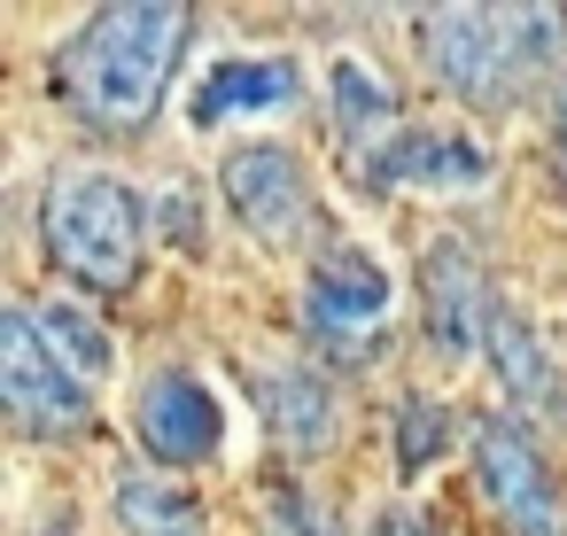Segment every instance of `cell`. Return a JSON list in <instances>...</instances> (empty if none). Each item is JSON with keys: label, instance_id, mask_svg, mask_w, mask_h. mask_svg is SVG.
Returning a JSON list of instances; mask_svg holds the SVG:
<instances>
[{"label": "cell", "instance_id": "1", "mask_svg": "<svg viewBox=\"0 0 567 536\" xmlns=\"http://www.w3.org/2000/svg\"><path fill=\"white\" fill-rule=\"evenodd\" d=\"M195 40L187 9H164V0H133V9H102L86 17L63 55H55V94L71 102V117L102 125V133H141L179 71Z\"/></svg>", "mask_w": 567, "mask_h": 536}, {"label": "cell", "instance_id": "2", "mask_svg": "<svg viewBox=\"0 0 567 536\" xmlns=\"http://www.w3.org/2000/svg\"><path fill=\"white\" fill-rule=\"evenodd\" d=\"M567 40V17L551 9H443L427 17V71L474 102V110H505Z\"/></svg>", "mask_w": 567, "mask_h": 536}, {"label": "cell", "instance_id": "3", "mask_svg": "<svg viewBox=\"0 0 567 536\" xmlns=\"http://www.w3.org/2000/svg\"><path fill=\"white\" fill-rule=\"evenodd\" d=\"M141 241H148V203L110 179V172H63L48 187V249L79 288L125 296L141 272Z\"/></svg>", "mask_w": 567, "mask_h": 536}, {"label": "cell", "instance_id": "4", "mask_svg": "<svg viewBox=\"0 0 567 536\" xmlns=\"http://www.w3.org/2000/svg\"><path fill=\"white\" fill-rule=\"evenodd\" d=\"M0 396H9L17 427L24 435H79L86 427V381L48 350L40 319L32 311H9L0 319Z\"/></svg>", "mask_w": 567, "mask_h": 536}, {"label": "cell", "instance_id": "5", "mask_svg": "<svg viewBox=\"0 0 567 536\" xmlns=\"http://www.w3.org/2000/svg\"><path fill=\"white\" fill-rule=\"evenodd\" d=\"M218 187H226V203H234V218L265 241V249H296L303 234H311V179H303V164L288 156V148H272V141H257V148H234L226 164H218Z\"/></svg>", "mask_w": 567, "mask_h": 536}, {"label": "cell", "instance_id": "6", "mask_svg": "<svg viewBox=\"0 0 567 536\" xmlns=\"http://www.w3.org/2000/svg\"><path fill=\"white\" fill-rule=\"evenodd\" d=\"M133 427H141V443H148L164 466H203V458H218V443H226V412H218L210 381H195L187 365H164V373L141 381Z\"/></svg>", "mask_w": 567, "mask_h": 536}, {"label": "cell", "instance_id": "7", "mask_svg": "<svg viewBox=\"0 0 567 536\" xmlns=\"http://www.w3.org/2000/svg\"><path fill=\"white\" fill-rule=\"evenodd\" d=\"M474 466H482V497L497 505V520L513 536H559V505H551V474L536 458V443L513 420H482L474 435Z\"/></svg>", "mask_w": 567, "mask_h": 536}, {"label": "cell", "instance_id": "8", "mask_svg": "<svg viewBox=\"0 0 567 536\" xmlns=\"http://www.w3.org/2000/svg\"><path fill=\"white\" fill-rule=\"evenodd\" d=\"M489 179V156L466 141V133H435V125H420V133H396L389 148H373L365 156V187H435V195H458V187H482Z\"/></svg>", "mask_w": 567, "mask_h": 536}, {"label": "cell", "instance_id": "9", "mask_svg": "<svg viewBox=\"0 0 567 536\" xmlns=\"http://www.w3.org/2000/svg\"><path fill=\"white\" fill-rule=\"evenodd\" d=\"M489 319H497V296L482 288V265L443 241L427 249V334L443 358H474V342H489Z\"/></svg>", "mask_w": 567, "mask_h": 536}, {"label": "cell", "instance_id": "10", "mask_svg": "<svg viewBox=\"0 0 567 536\" xmlns=\"http://www.w3.org/2000/svg\"><path fill=\"white\" fill-rule=\"evenodd\" d=\"M303 311H311V327H334V334H358V327H373L381 311H389V272H381V257H365V249H327V257H311V272H303Z\"/></svg>", "mask_w": 567, "mask_h": 536}, {"label": "cell", "instance_id": "11", "mask_svg": "<svg viewBox=\"0 0 567 536\" xmlns=\"http://www.w3.org/2000/svg\"><path fill=\"white\" fill-rule=\"evenodd\" d=\"M296 86H303V71L288 63V55H234V63H218L203 86H195V125H226V117H272V110H288L296 102Z\"/></svg>", "mask_w": 567, "mask_h": 536}, {"label": "cell", "instance_id": "12", "mask_svg": "<svg viewBox=\"0 0 567 536\" xmlns=\"http://www.w3.org/2000/svg\"><path fill=\"white\" fill-rule=\"evenodd\" d=\"M265 420H272V435L296 451V458H311V451H327L334 443V396H327V381L311 373V365H265Z\"/></svg>", "mask_w": 567, "mask_h": 536}, {"label": "cell", "instance_id": "13", "mask_svg": "<svg viewBox=\"0 0 567 536\" xmlns=\"http://www.w3.org/2000/svg\"><path fill=\"white\" fill-rule=\"evenodd\" d=\"M110 505H117V528H125V536H203V528H210L203 505H195L179 482L148 474V466H125V474L110 482Z\"/></svg>", "mask_w": 567, "mask_h": 536}, {"label": "cell", "instance_id": "14", "mask_svg": "<svg viewBox=\"0 0 567 536\" xmlns=\"http://www.w3.org/2000/svg\"><path fill=\"white\" fill-rule=\"evenodd\" d=\"M32 319H40L48 350H55V358H63L79 381H102V373H110V334H102V327H94L79 303H63V296H55V303H40Z\"/></svg>", "mask_w": 567, "mask_h": 536}, {"label": "cell", "instance_id": "15", "mask_svg": "<svg viewBox=\"0 0 567 536\" xmlns=\"http://www.w3.org/2000/svg\"><path fill=\"white\" fill-rule=\"evenodd\" d=\"M489 365L505 373L513 396H536V389H544V342H536V327H528L520 311H505V303H497V319H489Z\"/></svg>", "mask_w": 567, "mask_h": 536}, {"label": "cell", "instance_id": "16", "mask_svg": "<svg viewBox=\"0 0 567 536\" xmlns=\"http://www.w3.org/2000/svg\"><path fill=\"white\" fill-rule=\"evenodd\" d=\"M389 117H396V94H389L365 63L342 55V63H334V125H342V133H373V125H389Z\"/></svg>", "mask_w": 567, "mask_h": 536}, {"label": "cell", "instance_id": "17", "mask_svg": "<svg viewBox=\"0 0 567 536\" xmlns=\"http://www.w3.org/2000/svg\"><path fill=\"white\" fill-rule=\"evenodd\" d=\"M451 443V420H443V404H427V396H404L396 404V466L404 474H420L435 451Z\"/></svg>", "mask_w": 567, "mask_h": 536}, {"label": "cell", "instance_id": "18", "mask_svg": "<svg viewBox=\"0 0 567 536\" xmlns=\"http://www.w3.org/2000/svg\"><path fill=\"white\" fill-rule=\"evenodd\" d=\"M265 536H334L303 497H272V520H265Z\"/></svg>", "mask_w": 567, "mask_h": 536}, {"label": "cell", "instance_id": "19", "mask_svg": "<svg viewBox=\"0 0 567 536\" xmlns=\"http://www.w3.org/2000/svg\"><path fill=\"white\" fill-rule=\"evenodd\" d=\"M559 125H567V102H559Z\"/></svg>", "mask_w": 567, "mask_h": 536}]
</instances>
